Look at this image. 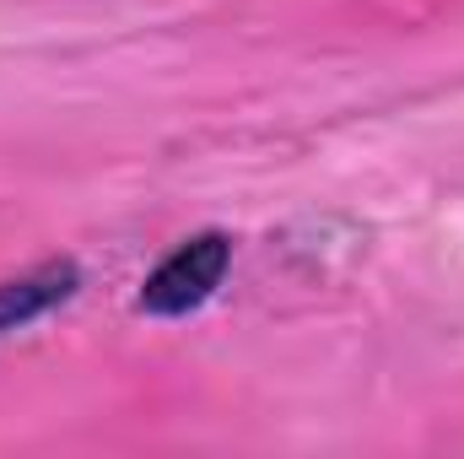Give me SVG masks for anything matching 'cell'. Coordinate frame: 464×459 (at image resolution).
I'll return each mask as SVG.
<instances>
[{"label": "cell", "mask_w": 464, "mask_h": 459, "mask_svg": "<svg viewBox=\"0 0 464 459\" xmlns=\"http://www.w3.org/2000/svg\"><path fill=\"white\" fill-rule=\"evenodd\" d=\"M232 265V238L227 232H195V238H184L146 281H140V314H151V319H184V314H195V308H206L211 298H217V287H222V276H227Z\"/></svg>", "instance_id": "6da1fadb"}, {"label": "cell", "mask_w": 464, "mask_h": 459, "mask_svg": "<svg viewBox=\"0 0 464 459\" xmlns=\"http://www.w3.org/2000/svg\"><path fill=\"white\" fill-rule=\"evenodd\" d=\"M76 265L60 259V265H44L33 276H16V281H0V330H16V325H33L38 314L60 308L71 292H76Z\"/></svg>", "instance_id": "7a4b0ae2"}]
</instances>
